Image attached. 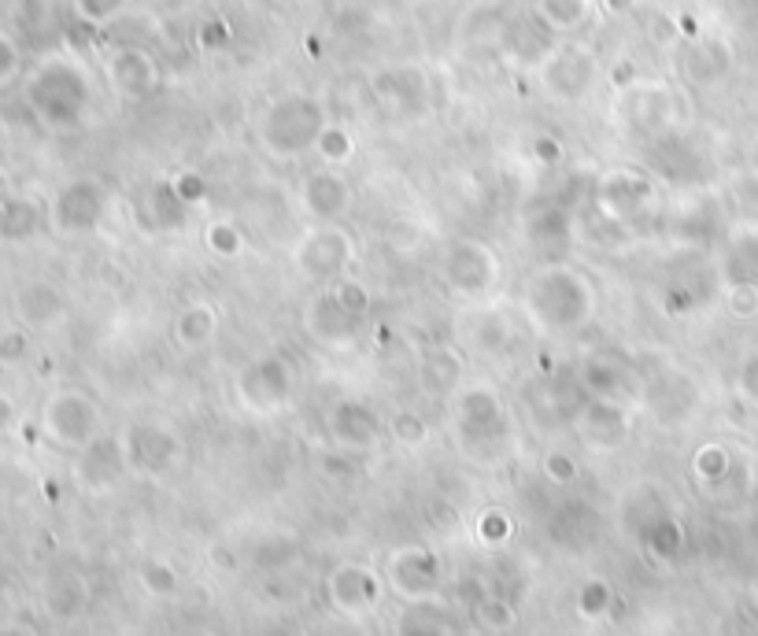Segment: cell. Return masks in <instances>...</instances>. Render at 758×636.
Masks as SVG:
<instances>
[{"instance_id":"cell-1","label":"cell","mask_w":758,"mask_h":636,"mask_svg":"<svg viewBox=\"0 0 758 636\" xmlns=\"http://www.w3.org/2000/svg\"><path fill=\"white\" fill-rule=\"evenodd\" d=\"M522 308L540 334L567 337L596 315V286L570 264H548L526 281Z\"/></svg>"},{"instance_id":"cell-2","label":"cell","mask_w":758,"mask_h":636,"mask_svg":"<svg viewBox=\"0 0 758 636\" xmlns=\"http://www.w3.org/2000/svg\"><path fill=\"white\" fill-rule=\"evenodd\" d=\"M22 97H27V108L41 127L74 130L82 127L89 108H93V82H89V71L78 60L52 52L27 74Z\"/></svg>"},{"instance_id":"cell-3","label":"cell","mask_w":758,"mask_h":636,"mask_svg":"<svg viewBox=\"0 0 758 636\" xmlns=\"http://www.w3.org/2000/svg\"><path fill=\"white\" fill-rule=\"evenodd\" d=\"M326 108L311 93H286L270 100L263 116L256 122V138L267 156L275 159H300L303 152H315V141L326 130Z\"/></svg>"},{"instance_id":"cell-4","label":"cell","mask_w":758,"mask_h":636,"mask_svg":"<svg viewBox=\"0 0 758 636\" xmlns=\"http://www.w3.org/2000/svg\"><path fill=\"white\" fill-rule=\"evenodd\" d=\"M440 281L459 300H489L500 286V256L478 237H456L440 256Z\"/></svg>"},{"instance_id":"cell-5","label":"cell","mask_w":758,"mask_h":636,"mask_svg":"<svg viewBox=\"0 0 758 636\" xmlns=\"http://www.w3.org/2000/svg\"><path fill=\"white\" fill-rule=\"evenodd\" d=\"M237 400L252 415H278L297 392V367L281 351H263L252 362H245L233 381Z\"/></svg>"},{"instance_id":"cell-6","label":"cell","mask_w":758,"mask_h":636,"mask_svg":"<svg viewBox=\"0 0 758 636\" xmlns=\"http://www.w3.org/2000/svg\"><path fill=\"white\" fill-rule=\"evenodd\" d=\"M292 264L300 267L303 278L333 286L356 264V237L341 222H319L311 233H303V241L292 252Z\"/></svg>"},{"instance_id":"cell-7","label":"cell","mask_w":758,"mask_h":636,"mask_svg":"<svg viewBox=\"0 0 758 636\" xmlns=\"http://www.w3.org/2000/svg\"><path fill=\"white\" fill-rule=\"evenodd\" d=\"M108 215V189L97 178H74L49 203V226L60 237H89Z\"/></svg>"},{"instance_id":"cell-8","label":"cell","mask_w":758,"mask_h":636,"mask_svg":"<svg viewBox=\"0 0 758 636\" xmlns=\"http://www.w3.org/2000/svg\"><path fill=\"white\" fill-rule=\"evenodd\" d=\"M44 434L67 448H89L100 437V407L93 396L78 389H60L44 404Z\"/></svg>"},{"instance_id":"cell-9","label":"cell","mask_w":758,"mask_h":636,"mask_svg":"<svg viewBox=\"0 0 758 636\" xmlns=\"http://www.w3.org/2000/svg\"><path fill=\"white\" fill-rule=\"evenodd\" d=\"M540 82L562 105H577L592 93L596 86V56L585 44H559L540 63Z\"/></svg>"},{"instance_id":"cell-10","label":"cell","mask_w":758,"mask_h":636,"mask_svg":"<svg viewBox=\"0 0 758 636\" xmlns=\"http://www.w3.org/2000/svg\"><path fill=\"white\" fill-rule=\"evenodd\" d=\"M456 423L467 445H500L507 434V404L492 385H467L456 400Z\"/></svg>"},{"instance_id":"cell-11","label":"cell","mask_w":758,"mask_h":636,"mask_svg":"<svg viewBox=\"0 0 758 636\" xmlns=\"http://www.w3.org/2000/svg\"><path fill=\"white\" fill-rule=\"evenodd\" d=\"M596 200H599V208H604V215H610V219L632 222V219H640V215L651 208L655 181L644 175V170H632V167L607 170V175L599 178Z\"/></svg>"},{"instance_id":"cell-12","label":"cell","mask_w":758,"mask_h":636,"mask_svg":"<svg viewBox=\"0 0 758 636\" xmlns=\"http://www.w3.org/2000/svg\"><path fill=\"white\" fill-rule=\"evenodd\" d=\"M352 200L356 189L341 175V167H319L300 181V203L315 222H341Z\"/></svg>"},{"instance_id":"cell-13","label":"cell","mask_w":758,"mask_h":636,"mask_svg":"<svg viewBox=\"0 0 758 636\" xmlns=\"http://www.w3.org/2000/svg\"><path fill=\"white\" fill-rule=\"evenodd\" d=\"M104 71H108L111 89L127 100H144L149 93H156V86H160V67H156L152 56L138 49V44H122V49L111 52Z\"/></svg>"},{"instance_id":"cell-14","label":"cell","mask_w":758,"mask_h":636,"mask_svg":"<svg viewBox=\"0 0 758 636\" xmlns=\"http://www.w3.org/2000/svg\"><path fill=\"white\" fill-rule=\"evenodd\" d=\"M308 329L326 348H348V345H356L359 329H363V318L348 315L341 304L333 300V292L326 289L308 304Z\"/></svg>"},{"instance_id":"cell-15","label":"cell","mask_w":758,"mask_h":636,"mask_svg":"<svg viewBox=\"0 0 758 636\" xmlns=\"http://www.w3.org/2000/svg\"><path fill=\"white\" fill-rule=\"evenodd\" d=\"M330 434L337 437V445L367 451L381 440V418L375 415V407L359 400H337L330 411Z\"/></svg>"},{"instance_id":"cell-16","label":"cell","mask_w":758,"mask_h":636,"mask_svg":"<svg viewBox=\"0 0 758 636\" xmlns=\"http://www.w3.org/2000/svg\"><path fill=\"white\" fill-rule=\"evenodd\" d=\"M127 448H130V459L138 467H149L152 474H167L178 463V437L156 423L133 426Z\"/></svg>"},{"instance_id":"cell-17","label":"cell","mask_w":758,"mask_h":636,"mask_svg":"<svg viewBox=\"0 0 758 636\" xmlns=\"http://www.w3.org/2000/svg\"><path fill=\"white\" fill-rule=\"evenodd\" d=\"M577 426H581L585 440H592L596 448H615L629 434V418H626L621 400H596V396L585 404L581 423Z\"/></svg>"},{"instance_id":"cell-18","label":"cell","mask_w":758,"mask_h":636,"mask_svg":"<svg viewBox=\"0 0 758 636\" xmlns=\"http://www.w3.org/2000/svg\"><path fill=\"white\" fill-rule=\"evenodd\" d=\"M16 311H19L22 322L33 326V329H52L67 318V300L52 281H30V286L19 289Z\"/></svg>"},{"instance_id":"cell-19","label":"cell","mask_w":758,"mask_h":636,"mask_svg":"<svg viewBox=\"0 0 758 636\" xmlns=\"http://www.w3.org/2000/svg\"><path fill=\"white\" fill-rule=\"evenodd\" d=\"M44 208L33 197H22V192H11V197H0V241L4 245H27L41 233L44 226Z\"/></svg>"},{"instance_id":"cell-20","label":"cell","mask_w":758,"mask_h":636,"mask_svg":"<svg viewBox=\"0 0 758 636\" xmlns=\"http://www.w3.org/2000/svg\"><path fill=\"white\" fill-rule=\"evenodd\" d=\"M215 334H219V311H215L208 300H192L174 315L171 337H174V345L182 351L208 348L215 340Z\"/></svg>"},{"instance_id":"cell-21","label":"cell","mask_w":758,"mask_h":636,"mask_svg":"<svg viewBox=\"0 0 758 636\" xmlns=\"http://www.w3.org/2000/svg\"><path fill=\"white\" fill-rule=\"evenodd\" d=\"M581 381H585L588 396H596V400H621V396L629 392V374H626V367H621L618 359H610V356L585 359Z\"/></svg>"},{"instance_id":"cell-22","label":"cell","mask_w":758,"mask_h":636,"mask_svg":"<svg viewBox=\"0 0 758 636\" xmlns=\"http://www.w3.org/2000/svg\"><path fill=\"white\" fill-rule=\"evenodd\" d=\"M467 340H470V348L478 351V356H507L515 345V334H511V322H507L503 315H492V311H485V315H473L470 318V326H467Z\"/></svg>"},{"instance_id":"cell-23","label":"cell","mask_w":758,"mask_h":636,"mask_svg":"<svg viewBox=\"0 0 758 636\" xmlns=\"http://www.w3.org/2000/svg\"><path fill=\"white\" fill-rule=\"evenodd\" d=\"M526 237L540 248H559L574 237V215L567 208H537L526 219Z\"/></svg>"},{"instance_id":"cell-24","label":"cell","mask_w":758,"mask_h":636,"mask_svg":"<svg viewBox=\"0 0 758 636\" xmlns=\"http://www.w3.org/2000/svg\"><path fill=\"white\" fill-rule=\"evenodd\" d=\"M537 19L556 33H574L592 19V0H537Z\"/></svg>"},{"instance_id":"cell-25","label":"cell","mask_w":758,"mask_h":636,"mask_svg":"<svg viewBox=\"0 0 758 636\" xmlns=\"http://www.w3.org/2000/svg\"><path fill=\"white\" fill-rule=\"evenodd\" d=\"M462 378V359L451 348H429L422 356V385L426 392H448Z\"/></svg>"},{"instance_id":"cell-26","label":"cell","mask_w":758,"mask_h":636,"mask_svg":"<svg viewBox=\"0 0 758 636\" xmlns=\"http://www.w3.org/2000/svg\"><path fill=\"white\" fill-rule=\"evenodd\" d=\"M315 152L322 156L326 167H345L348 159L356 156V138L352 130L341 127V122H326V130L319 133V141H315Z\"/></svg>"},{"instance_id":"cell-27","label":"cell","mask_w":758,"mask_h":636,"mask_svg":"<svg viewBox=\"0 0 758 636\" xmlns=\"http://www.w3.org/2000/svg\"><path fill=\"white\" fill-rule=\"evenodd\" d=\"M333 596L341 599V607L359 610L375 599V582H370L367 570H359V566H345V570L333 577Z\"/></svg>"},{"instance_id":"cell-28","label":"cell","mask_w":758,"mask_h":636,"mask_svg":"<svg viewBox=\"0 0 758 636\" xmlns=\"http://www.w3.org/2000/svg\"><path fill=\"white\" fill-rule=\"evenodd\" d=\"M203 245H208V252L215 259H233V256H241L245 252V233L237 230L233 222H211L208 230H203Z\"/></svg>"},{"instance_id":"cell-29","label":"cell","mask_w":758,"mask_h":636,"mask_svg":"<svg viewBox=\"0 0 758 636\" xmlns=\"http://www.w3.org/2000/svg\"><path fill=\"white\" fill-rule=\"evenodd\" d=\"M330 292H333V300L341 304V308L348 311V315H356V318H367L370 315V304H375V297H370V289L363 286V281H356V278H337L333 286H330Z\"/></svg>"},{"instance_id":"cell-30","label":"cell","mask_w":758,"mask_h":636,"mask_svg":"<svg viewBox=\"0 0 758 636\" xmlns=\"http://www.w3.org/2000/svg\"><path fill=\"white\" fill-rule=\"evenodd\" d=\"M122 8H127V0H74V16L89 27H108L122 16Z\"/></svg>"},{"instance_id":"cell-31","label":"cell","mask_w":758,"mask_h":636,"mask_svg":"<svg viewBox=\"0 0 758 636\" xmlns=\"http://www.w3.org/2000/svg\"><path fill=\"white\" fill-rule=\"evenodd\" d=\"M389 429H392V437L400 440V445H407V448H418V445H422V440L429 437L426 418L418 415V411H396V415H392V423H389Z\"/></svg>"},{"instance_id":"cell-32","label":"cell","mask_w":758,"mask_h":636,"mask_svg":"<svg viewBox=\"0 0 758 636\" xmlns=\"http://www.w3.org/2000/svg\"><path fill=\"white\" fill-rule=\"evenodd\" d=\"M30 356V334L22 326H11L0 334V367H19Z\"/></svg>"},{"instance_id":"cell-33","label":"cell","mask_w":758,"mask_h":636,"mask_svg":"<svg viewBox=\"0 0 758 636\" xmlns=\"http://www.w3.org/2000/svg\"><path fill=\"white\" fill-rule=\"evenodd\" d=\"M11 22L19 30H41L49 22V0H11Z\"/></svg>"},{"instance_id":"cell-34","label":"cell","mask_w":758,"mask_h":636,"mask_svg":"<svg viewBox=\"0 0 758 636\" xmlns=\"http://www.w3.org/2000/svg\"><path fill=\"white\" fill-rule=\"evenodd\" d=\"M171 192L178 197L182 208H200V203L208 200V186H203V178L197 175V170H182V175H174Z\"/></svg>"},{"instance_id":"cell-35","label":"cell","mask_w":758,"mask_h":636,"mask_svg":"<svg viewBox=\"0 0 758 636\" xmlns=\"http://www.w3.org/2000/svg\"><path fill=\"white\" fill-rule=\"evenodd\" d=\"M19 74V44L11 41V33L0 30V86H8Z\"/></svg>"},{"instance_id":"cell-36","label":"cell","mask_w":758,"mask_h":636,"mask_svg":"<svg viewBox=\"0 0 758 636\" xmlns=\"http://www.w3.org/2000/svg\"><path fill=\"white\" fill-rule=\"evenodd\" d=\"M141 577H144V582H149L152 593H160V596L174 593V585H178V577H174L171 570H167L163 563H149V566H144V570H141Z\"/></svg>"},{"instance_id":"cell-37","label":"cell","mask_w":758,"mask_h":636,"mask_svg":"<svg viewBox=\"0 0 758 636\" xmlns=\"http://www.w3.org/2000/svg\"><path fill=\"white\" fill-rule=\"evenodd\" d=\"M529 152H533L537 159H540V163H559V159H562V145L556 141V138H537L533 141V149H529Z\"/></svg>"},{"instance_id":"cell-38","label":"cell","mask_w":758,"mask_h":636,"mask_svg":"<svg viewBox=\"0 0 758 636\" xmlns=\"http://www.w3.org/2000/svg\"><path fill=\"white\" fill-rule=\"evenodd\" d=\"M548 474L556 477V481H570V477H574V463L567 456H548Z\"/></svg>"},{"instance_id":"cell-39","label":"cell","mask_w":758,"mask_h":636,"mask_svg":"<svg viewBox=\"0 0 758 636\" xmlns=\"http://www.w3.org/2000/svg\"><path fill=\"white\" fill-rule=\"evenodd\" d=\"M200 44H208V49H219V44H226L222 22H208V27H200Z\"/></svg>"},{"instance_id":"cell-40","label":"cell","mask_w":758,"mask_h":636,"mask_svg":"<svg viewBox=\"0 0 758 636\" xmlns=\"http://www.w3.org/2000/svg\"><path fill=\"white\" fill-rule=\"evenodd\" d=\"M8 423H11V400L0 396V429H8Z\"/></svg>"},{"instance_id":"cell-41","label":"cell","mask_w":758,"mask_h":636,"mask_svg":"<svg viewBox=\"0 0 758 636\" xmlns=\"http://www.w3.org/2000/svg\"><path fill=\"white\" fill-rule=\"evenodd\" d=\"M607 8H610V11H629V8H632V0H607Z\"/></svg>"}]
</instances>
